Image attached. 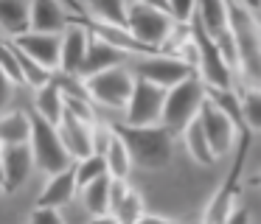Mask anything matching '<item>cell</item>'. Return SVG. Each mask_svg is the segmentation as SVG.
Masks as SVG:
<instances>
[{
    "label": "cell",
    "mask_w": 261,
    "mask_h": 224,
    "mask_svg": "<svg viewBox=\"0 0 261 224\" xmlns=\"http://www.w3.org/2000/svg\"><path fill=\"white\" fill-rule=\"evenodd\" d=\"M227 3H230V31L239 50V70L253 87H261V25L247 3L242 0Z\"/></svg>",
    "instance_id": "6da1fadb"
},
{
    "label": "cell",
    "mask_w": 261,
    "mask_h": 224,
    "mask_svg": "<svg viewBox=\"0 0 261 224\" xmlns=\"http://www.w3.org/2000/svg\"><path fill=\"white\" fill-rule=\"evenodd\" d=\"M118 134L124 137L126 149L132 154V162L138 168H166L171 160V146H174V134L163 126V123H154V126H129V123H118Z\"/></svg>",
    "instance_id": "7a4b0ae2"
},
{
    "label": "cell",
    "mask_w": 261,
    "mask_h": 224,
    "mask_svg": "<svg viewBox=\"0 0 261 224\" xmlns=\"http://www.w3.org/2000/svg\"><path fill=\"white\" fill-rule=\"evenodd\" d=\"M205 98H208V84L205 78L197 73H191L188 78H182L180 84L169 87L166 93V106H163V126L169 129L171 134H182L186 126L199 115Z\"/></svg>",
    "instance_id": "3957f363"
},
{
    "label": "cell",
    "mask_w": 261,
    "mask_h": 224,
    "mask_svg": "<svg viewBox=\"0 0 261 224\" xmlns=\"http://www.w3.org/2000/svg\"><path fill=\"white\" fill-rule=\"evenodd\" d=\"M34 115V132H31V151H34L37 168H40L45 177H54V174L65 171V168L73 165V157H70L68 146H65L62 134H59V126L40 115V112H31Z\"/></svg>",
    "instance_id": "277c9868"
},
{
    "label": "cell",
    "mask_w": 261,
    "mask_h": 224,
    "mask_svg": "<svg viewBox=\"0 0 261 224\" xmlns=\"http://www.w3.org/2000/svg\"><path fill=\"white\" fill-rule=\"evenodd\" d=\"M191 28H194V39H197V50H199V65H197L199 76L205 78L208 87L233 90V67H230V62L225 59L222 48L216 45V39L205 31L197 17L191 20Z\"/></svg>",
    "instance_id": "5b68a950"
},
{
    "label": "cell",
    "mask_w": 261,
    "mask_h": 224,
    "mask_svg": "<svg viewBox=\"0 0 261 224\" xmlns=\"http://www.w3.org/2000/svg\"><path fill=\"white\" fill-rule=\"evenodd\" d=\"M87 84V93L96 104L110 106V109H126L132 98V90H135V73H129L126 67H110L104 73H96L90 78H82Z\"/></svg>",
    "instance_id": "8992f818"
},
{
    "label": "cell",
    "mask_w": 261,
    "mask_h": 224,
    "mask_svg": "<svg viewBox=\"0 0 261 224\" xmlns=\"http://www.w3.org/2000/svg\"><path fill=\"white\" fill-rule=\"evenodd\" d=\"M177 25V20L169 11L158 9V6L146 3H129V17H126V28L141 39L143 45H149L152 50H160L163 42L169 39L171 28Z\"/></svg>",
    "instance_id": "52a82bcc"
},
{
    "label": "cell",
    "mask_w": 261,
    "mask_h": 224,
    "mask_svg": "<svg viewBox=\"0 0 261 224\" xmlns=\"http://www.w3.org/2000/svg\"><path fill=\"white\" fill-rule=\"evenodd\" d=\"M166 93H169L166 87L135 76V90H132V98L124 109V123H129V126H154V123H160L163 121Z\"/></svg>",
    "instance_id": "ba28073f"
},
{
    "label": "cell",
    "mask_w": 261,
    "mask_h": 224,
    "mask_svg": "<svg viewBox=\"0 0 261 224\" xmlns=\"http://www.w3.org/2000/svg\"><path fill=\"white\" fill-rule=\"evenodd\" d=\"M191 73H197V67L191 62L180 59V56H171V53H146L135 62V76L146 78V81H154L166 90L180 84Z\"/></svg>",
    "instance_id": "9c48e42d"
},
{
    "label": "cell",
    "mask_w": 261,
    "mask_h": 224,
    "mask_svg": "<svg viewBox=\"0 0 261 224\" xmlns=\"http://www.w3.org/2000/svg\"><path fill=\"white\" fill-rule=\"evenodd\" d=\"M199 121H202V126H205V134H208V140H211L214 154L225 157L227 151L233 149V143H236V134L242 132L239 123L233 121L227 112H222L211 98H205L202 109H199Z\"/></svg>",
    "instance_id": "30bf717a"
},
{
    "label": "cell",
    "mask_w": 261,
    "mask_h": 224,
    "mask_svg": "<svg viewBox=\"0 0 261 224\" xmlns=\"http://www.w3.org/2000/svg\"><path fill=\"white\" fill-rule=\"evenodd\" d=\"M37 165L31 143H3V190L14 193Z\"/></svg>",
    "instance_id": "8fae6325"
},
{
    "label": "cell",
    "mask_w": 261,
    "mask_h": 224,
    "mask_svg": "<svg viewBox=\"0 0 261 224\" xmlns=\"http://www.w3.org/2000/svg\"><path fill=\"white\" fill-rule=\"evenodd\" d=\"M23 53L45 65L48 70H59V59H62V34H42V31H25L12 39Z\"/></svg>",
    "instance_id": "7c38bea8"
},
{
    "label": "cell",
    "mask_w": 261,
    "mask_h": 224,
    "mask_svg": "<svg viewBox=\"0 0 261 224\" xmlns=\"http://www.w3.org/2000/svg\"><path fill=\"white\" fill-rule=\"evenodd\" d=\"M87 45H90V28L85 25V20H73L62 34V59H59L62 76H79L82 62L87 56Z\"/></svg>",
    "instance_id": "4fadbf2b"
},
{
    "label": "cell",
    "mask_w": 261,
    "mask_h": 224,
    "mask_svg": "<svg viewBox=\"0 0 261 224\" xmlns=\"http://www.w3.org/2000/svg\"><path fill=\"white\" fill-rule=\"evenodd\" d=\"M59 134L73 160H85V157L96 154L93 151V123L76 118L70 109H65V118L59 121Z\"/></svg>",
    "instance_id": "5bb4252c"
},
{
    "label": "cell",
    "mask_w": 261,
    "mask_h": 224,
    "mask_svg": "<svg viewBox=\"0 0 261 224\" xmlns=\"http://www.w3.org/2000/svg\"><path fill=\"white\" fill-rule=\"evenodd\" d=\"M124 50H118L115 45H110L107 39H101L98 34L90 31V45H87V56L82 62V70H79V78H90L96 73H104L110 67H118L124 62Z\"/></svg>",
    "instance_id": "9a60e30c"
},
{
    "label": "cell",
    "mask_w": 261,
    "mask_h": 224,
    "mask_svg": "<svg viewBox=\"0 0 261 224\" xmlns=\"http://www.w3.org/2000/svg\"><path fill=\"white\" fill-rule=\"evenodd\" d=\"M73 17L62 9L59 0H31V31L65 34Z\"/></svg>",
    "instance_id": "2e32d148"
},
{
    "label": "cell",
    "mask_w": 261,
    "mask_h": 224,
    "mask_svg": "<svg viewBox=\"0 0 261 224\" xmlns=\"http://www.w3.org/2000/svg\"><path fill=\"white\" fill-rule=\"evenodd\" d=\"M76 165V162H73ZM65 168V171L54 174V177H48L45 188H42L40 199H37V205H45V207H62L68 205L70 199H73V193L79 190V182H76V168Z\"/></svg>",
    "instance_id": "e0dca14e"
},
{
    "label": "cell",
    "mask_w": 261,
    "mask_h": 224,
    "mask_svg": "<svg viewBox=\"0 0 261 224\" xmlns=\"http://www.w3.org/2000/svg\"><path fill=\"white\" fill-rule=\"evenodd\" d=\"M65 109H68V95H65V87L59 78L48 81L45 87H40L34 93V112H40L45 121L59 126V121L65 118Z\"/></svg>",
    "instance_id": "ac0fdd59"
},
{
    "label": "cell",
    "mask_w": 261,
    "mask_h": 224,
    "mask_svg": "<svg viewBox=\"0 0 261 224\" xmlns=\"http://www.w3.org/2000/svg\"><path fill=\"white\" fill-rule=\"evenodd\" d=\"M0 28L6 39L31 31V0H0Z\"/></svg>",
    "instance_id": "d6986e66"
},
{
    "label": "cell",
    "mask_w": 261,
    "mask_h": 224,
    "mask_svg": "<svg viewBox=\"0 0 261 224\" xmlns=\"http://www.w3.org/2000/svg\"><path fill=\"white\" fill-rule=\"evenodd\" d=\"M197 17L211 37H222L230 31V3L227 0H197Z\"/></svg>",
    "instance_id": "ffe728a7"
},
{
    "label": "cell",
    "mask_w": 261,
    "mask_h": 224,
    "mask_svg": "<svg viewBox=\"0 0 261 224\" xmlns=\"http://www.w3.org/2000/svg\"><path fill=\"white\" fill-rule=\"evenodd\" d=\"M34 132V115L23 109H9L0 121V140L3 143H29Z\"/></svg>",
    "instance_id": "44dd1931"
},
{
    "label": "cell",
    "mask_w": 261,
    "mask_h": 224,
    "mask_svg": "<svg viewBox=\"0 0 261 224\" xmlns=\"http://www.w3.org/2000/svg\"><path fill=\"white\" fill-rule=\"evenodd\" d=\"M182 140H186L188 154H191L199 165H214V162L219 160V157L214 154V149H211V140H208V134H205V126H202V121H199V115L186 126Z\"/></svg>",
    "instance_id": "7402d4cb"
},
{
    "label": "cell",
    "mask_w": 261,
    "mask_h": 224,
    "mask_svg": "<svg viewBox=\"0 0 261 224\" xmlns=\"http://www.w3.org/2000/svg\"><path fill=\"white\" fill-rule=\"evenodd\" d=\"M110 185H113V177L107 174V177L90 182L87 188H82L85 207L93 213V216H104V213H110Z\"/></svg>",
    "instance_id": "603a6c76"
},
{
    "label": "cell",
    "mask_w": 261,
    "mask_h": 224,
    "mask_svg": "<svg viewBox=\"0 0 261 224\" xmlns=\"http://www.w3.org/2000/svg\"><path fill=\"white\" fill-rule=\"evenodd\" d=\"M115 132H118V129H115ZM104 160H107L110 177H115V179H126V177H129V171H132V165H135V162H132L129 149H126V143H124L121 134H115V140H113V146L107 149Z\"/></svg>",
    "instance_id": "cb8c5ba5"
},
{
    "label": "cell",
    "mask_w": 261,
    "mask_h": 224,
    "mask_svg": "<svg viewBox=\"0 0 261 224\" xmlns=\"http://www.w3.org/2000/svg\"><path fill=\"white\" fill-rule=\"evenodd\" d=\"M9 42H12V39H9ZM12 48H14V53H17V59H20V67H23L25 87L40 90V87H45L48 81H54V70H48L45 65H40L37 59H31L29 53H23V50H20L14 42H12Z\"/></svg>",
    "instance_id": "d4e9b609"
},
{
    "label": "cell",
    "mask_w": 261,
    "mask_h": 224,
    "mask_svg": "<svg viewBox=\"0 0 261 224\" xmlns=\"http://www.w3.org/2000/svg\"><path fill=\"white\" fill-rule=\"evenodd\" d=\"M73 168H76V182H79V190L110 174L107 160H104L101 154H90V157H85V160H76Z\"/></svg>",
    "instance_id": "484cf974"
},
{
    "label": "cell",
    "mask_w": 261,
    "mask_h": 224,
    "mask_svg": "<svg viewBox=\"0 0 261 224\" xmlns=\"http://www.w3.org/2000/svg\"><path fill=\"white\" fill-rule=\"evenodd\" d=\"M87 6L93 9L96 20L126 25V17H129V3H126V0H87Z\"/></svg>",
    "instance_id": "4316f807"
},
{
    "label": "cell",
    "mask_w": 261,
    "mask_h": 224,
    "mask_svg": "<svg viewBox=\"0 0 261 224\" xmlns=\"http://www.w3.org/2000/svg\"><path fill=\"white\" fill-rule=\"evenodd\" d=\"M113 216L118 218L121 224H138L143 216H146V210H143V196L138 193L135 188H129V193L113 207Z\"/></svg>",
    "instance_id": "83f0119b"
},
{
    "label": "cell",
    "mask_w": 261,
    "mask_h": 224,
    "mask_svg": "<svg viewBox=\"0 0 261 224\" xmlns=\"http://www.w3.org/2000/svg\"><path fill=\"white\" fill-rule=\"evenodd\" d=\"M242 109L247 129L261 132V87H250L247 93H242Z\"/></svg>",
    "instance_id": "f1b7e54d"
},
{
    "label": "cell",
    "mask_w": 261,
    "mask_h": 224,
    "mask_svg": "<svg viewBox=\"0 0 261 224\" xmlns=\"http://www.w3.org/2000/svg\"><path fill=\"white\" fill-rule=\"evenodd\" d=\"M3 76L9 78V84H20V87L25 84L20 59H17V53H14V48H12V42H9V39H6V45H3Z\"/></svg>",
    "instance_id": "f546056e"
},
{
    "label": "cell",
    "mask_w": 261,
    "mask_h": 224,
    "mask_svg": "<svg viewBox=\"0 0 261 224\" xmlns=\"http://www.w3.org/2000/svg\"><path fill=\"white\" fill-rule=\"evenodd\" d=\"M115 126H110V123H93V151L96 154H107V149L113 146V140H115Z\"/></svg>",
    "instance_id": "4dcf8cb0"
},
{
    "label": "cell",
    "mask_w": 261,
    "mask_h": 224,
    "mask_svg": "<svg viewBox=\"0 0 261 224\" xmlns=\"http://www.w3.org/2000/svg\"><path fill=\"white\" fill-rule=\"evenodd\" d=\"M29 224H65L62 221V213L59 207H45V205H37L29 216Z\"/></svg>",
    "instance_id": "1f68e13d"
},
{
    "label": "cell",
    "mask_w": 261,
    "mask_h": 224,
    "mask_svg": "<svg viewBox=\"0 0 261 224\" xmlns=\"http://www.w3.org/2000/svg\"><path fill=\"white\" fill-rule=\"evenodd\" d=\"M169 11L177 22H191L197 14V0H169Z\"/></svg>",
    "instance_id": "d6a6232c"
},
{
    "label": "cell",
    "mask_w": 261,
    "mask_h": 224,
    "mask_svg": "<svg viewBox=\"0 0 261 224\" xmlns=\"http://www.w3.org/2000/svg\"><path fill=\"white\" fill-rule=\"evenodd\" d=\"M126 193H129V182H126V179H115L113 177V185H110V213H113V207L118 205Z\"/></svg>",
    "instance_id": "836d02e7"
},
{
    "label": "cell",
    "mask_w": 261,
    "mask_h": 224,
    "mask_svg": "<svg viewBox=\"0 0 261 224\" xmlns=\"http://www.w3.org/2000/svg\"><path fill=\"white\" fill-rule=\"evenodd\" d=\"M225 224H250V213H247V207L233 205V210H230V216H227V221H225Z\"/></svg>",
    "instance_id": "e575fe53"
},
{
    "label": "cell",
    "mask_w": 261,
    "mask_h": 224,
    "mask_svg": "<svg viewBox=\"0 0 261 224\" xmlns=\"http://www.w3.org/2000/svg\"><path fill=\"white\" fill-rule=\"evenodd\" d=\"M138 224H177V221L174 218H166V216H152V213H146Z\"/></svg>",
    "instance_id": "d590c367"
},
{
    "label": "cell",
    "mask_w": 261,
    "mask_h": 224,
    "mask_svg": "<svg viewBox=\"0 0 261 224\" xmlns=\"http://www.w3.org/2000/svg\"><path fill=\"white\" fill-rule=\"evenodd\" d=\"M90 224H121V221L113 216V213H104V216H93Z\"/></svg>",
    "instance_id": "8d00e7d4"
},
{
    "label": "cell",
    "mask_w": 261,
    "mask_h": 224,
    "mask_svg": "<svg viewBox=\"0 0 261 224\" xmlns=\"http://www.w3.org/2000/svg\"><path fill=\"white\" fill-rule=\"evenodd\" d=\"M244 3H247L250 9H261V0H244Z\"/></svg>",
    "instance_id": "74e56055"
},
{
    "label": "cell",
    "mask_w": 261,
    "mask_h": 224,
    "mask_svg": "<svg viewBox=\"0 0 261 224\" xmlns=\"http://www.w3.org/2000/svg\"><path fill=\"white\" fill-rule=\"evenodd\" d=\"M242 3H244V0H242Z\"/></svg>",
    "instance_id": "f35d334b"
}]
</instances>
